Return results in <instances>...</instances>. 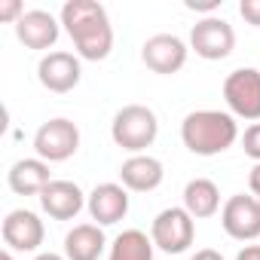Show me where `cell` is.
I'll list each match as a JSON object with an SVG mask.
<instances>
[{
    "instance_id": "6da1fadb",
    "label": "cell",
    "mask_w": 260,
    "mask_h": 260,
    "mask_svg": "<svg viewBox=\"0 0 260 260\" xmlns=\"http://www.w3.org/2000/svg\"><path fill=\"white\" fill-rule=\"evenodd\" d=\"M61 25L74 40V49L86 61H104L113 49V28L107 10L95 0H68L61 7Z\"/></svg>"
},
{
    "instance_id": "7a4b0ae2",
    "label": "cell",
    "mask_w": 260,
    "mask_h": 260,
    "mask_svg": "<svg viewBox=\"0 0 260 260\" xmlns=\"http://www.w3.org/2000/svg\"><path fill=\"white\" fill-rule=\"evenodd\" d=\"M181 141L196 156H217L239 141V122L223 110H193L181 122Z\"/></svg>"
},
{
    "instance_id": "3957f363",
    "label": "cell",
    "mask_w": 260,
    "mask_h": 260,
    "mask_svg": "<svg viewBox=\"0 0 260 260\" xmlns=\"http://www.w3.org/2000/svg\"><path fill=\"white\" fill-rule=\"evenodd\" d=\"M159 135V119L150 107L144 104H125L113 113L110 122V138L116 147L128 150V153H144Z\"/></svg>"
},
{
    "instance_id": "277c9868",
    "label": "cell",
    "mask_w": 260,
    "mask_h": 260,
    "mask_svg": "<svg viewBox=\"0 0 260 260\" xmlns=\"http://www.w3.org/2000/svg\"><path fill=\"white\" fill-rule=\"evenodd\" d=\"M150 239L159 251L166 254H184L193 239H196V220L187 214V208L181 205H172V208H162L153 223H150Z\"/></svg>"
},
{
    "instance_id": "5b68a950",
    "label": "cell",
    "mask_w": 260,
    "mask_h": 260,
    "mask_svg": "<svg viewBox=\"0 0 260 260\" xmlns=\"http://www.w3.org/2000/svg\"><path fill=\"white\" fill-rule=\"evenodd\" d=\"M223 101L236 119L260 122V71L236 68L223 80Z\"/></svg>"
},
{
    "instance_id": "8992f818",
    "label": "cell",
    "mask_w": 260,
    "mask_h": 260,
    "mask_svg": "<svg viewBox=\"0 0 260 260\" xmlns=\"http://www.w3.org/2000/svg\"><path fill=\"white\" fill-rule=\"evenodd\" d=\"M34 150L43 162H64L80 150V128L64 116L46 119L34 135Z\"/></svg>"
},
{
    "instance_id": "52a82bcc",
    "label": "cell",
    "mask_w": 260,
    "mask_h": 260,
    "mask_svg": "<svg viewBox=\"0 0 260 260\" xmlns=\"http://www.w3.org/2000/svg\"><path fill=\"white\" fill-rule=\"evenodd\" d=\"M190 49L205 61H223L236 49V31L220 16L199 19L190 31Z\"/></svg>"
},
{
    "instance_id": "ba28073f",
    "label": "cell",
    "mask_w": 260,
    "mask_h": 260,
    "mask_svg": "<svg viewBox=\"0 0 260 260\" xmlns=\"http://www.w3.org/2000/svg\"><path fill=\"white\" fill-rule=\"evenodd\" d=\"M220 226L236 242H254L260 236V199L251 193L230 196L220 208Z\"/></svg>"
},
{
    "instance_id": "9c48e42d",
    "label": "cell",
    "mask_w": 260,
    "mask_h": 260,
    "mask_svg": "<svg viewBox=\"0 0 260 260\" xmlns=\"http://www.w3.org/2000/svg\"><path fill=\"white\" fill-rule=\"evenodd\" d=\"M80 77H83V68H80V55L74 52H46L37 64V80L43 89L55 92V95H64L71 89L80 86Z\"/></svg>"
},
{
    "instance_id": "30bf717a",
    "label": "cell",
    "mask_w": 260,
    "mask_h": 260,
    "mask_svg": "<svg viewBox=\"0 0 260 260\" xmlns=\"http://www.w3.org/2000/svg\"><path fill=\"white\" fill-rule=\"evenodd\" d=\"M187 52L190 46L175 37V34H153L144 46H141V61L153 71V74H178L184 64H187Z\"/></svg>"
},
{
    "instance_id": "8fae6325",
    "label": "cell",
    "mask_w": 260,
    "mask_h": 260,
    "mask_svg": "<svg viewBox=\"0 0 260 260\" xmlns=\"http://www.w3.org/2000/svg\"><path fill=\"white\" fill-rule=\"evenodd\" d=\"M4 245L10 251H37L46 239V226L43 220L28 211V208H16L4 217Z\"/></svg>"
},
{
    "instance_id": "7c38bea8",
    "label": "cell",
    "mask_w": 260,
    "mask_h": 260,
    "mask_svg": "<svg viewBox=\"0 0 260 260\" xmlns=\"http://www.w3.org/2000/svg\"><path fill=\"white\" fill-rule=\"evenodd\" d=\"M16 37L28 49H52L61 34V19H55L46 10H28L16 25Z\"/></svg>"
},
{
    "instance_id": "4fadbf2b",
    "label": "cell",
    "mask_w": 260,
    "mask_h": 260,
    "mask_svg": "<svg viewBox=\"0 0 260 260\" xmlns=\"http://www.w3.org/2000/svg\"><path fill=\"white\" fill-rule=\"evenodd\" d=\"M86 208L92 214V220L98 226H110V223H119L125 214H128V190L122 184H98L89 199H86Z\"/></svg>"
},
{
    "instance_id": "5bb4252c",
    "label": "cell",
    "mask_w": 260,
    "mask_h": 260,
    "mask_svg": "<svg viewBox=\"0 0 260 260\" xmlns=\"http://www.w3.org/2000/svg\"><path fill=\"white\" fill-rule=\"evenodd\" d=\"M40 208L52 217V220H74L83 208H86V193L74 184V181H52L40 196Z\"/></svg>"
},
{
    "instance_id": "9a60e30c",
    "label": "cell",
    "mask_w": 260,
    "mask_h": 260,
    "mask_svg": "<svg viewBox=\"0 0 260 260\" xmlns=\"http://www.w3.org/2000/svg\"><path fill=\"white\" fill-rule=\"evenodd\" d=\"M166 178V169L150 153H135L119 166V184L132 193H153Z\"/></svg>"
},
{
    "instance_id": "2e32d148",
    "label": "cell",
    "mask_w": 260,
    "mask_h": 260,
    "mask_svg": "<svg viewBox=\"0 0 260 260\" xmlns=\"http://www.w3.org/2000/svg\"><path fill=\"white\" fill-rule=\"evenodd\" d=\"M7 184H10V190L19 193V196H40V193L52 184V178H49V162H43L40 156H34V159H19V162L10 166Z\"/></svg>"
},
{
    "instance_id": "e0dca14e",
    "label": "cell",
    "mask_w": 260,
    "mask_h": 260,
    "mask_svg": "<svg viewBox=\"0 0 260 260\" xmlns=\"http://www.w3.org/2000/svg\"><path fill=\"white\" fill-rule=\"evenodd\" d=\"M107 248V236L98 223H77L64 236V257L68 260H98Z\"/></svg>"
},
{
    "instance_id": "ac0fdd59",
    "label": "cell",
    "mask_w": 260,
    "mask_h": 260,
    "mask_svg": "<svg viewBox=\"0 0 260 260\" xmlns=\"http://www.w3.org/2000/svg\"><path fill=\"white\" fill-rule=\"evenodd\" d=\"M184 208L193 220H205V217H214L220 211V190L214 181L208 178H193L187 181L184 187Z\"/></svg>"
},
{
    "instance_id": "d6986e66",
    "label": "cell",
    "mask_w": 260,
    "mask_h": 260,
    "mask_svg": "<svg viewBox=\"0 0 260 260\" xmlns=\"http://www.w3.org/2000/svg\"><path fill=\"white\" fill-rule=\"evenodd\" d=\"M153 239L144 230H122L113 245L107 260H153Z\"/></svg>"
},
{
    "instance_id": "ffe728a7",
    "label": "cell",
    "mask_w": 260,
    "mask_h": 260,
    "mask_svg": "<svg viewBox=\"0 0 260 260\" xmlns=\"http://www.w3.org/2000/svg\"><path fill=\"white\" fill-rule=\"evenodd\" d=\"M242 150H245L254 162H260V122H251V125L245 128V135H242Z\"/></svg>"
},
{
    "instance_id": "44dd1931",
    "label": "cell",
    "mask_w": 260,
    "mask_h": 260,
    "mask_svg": "<svg viewBox=\"0 0 260 260\" xmlns=\"http://www.w3.org/2000/svg\"><path fill=\"white\" fill-rule=\"evenodd\" d=\"M25 16V7L19 4V0H0V22H19Z\"/></svg>"
},
{
    "instance_id": "7402d4cb",
    "label": "cell",
    "mask_w": 260,
    "mask_h": 260,
    "mask_svg": "<svg viewBox=\"0 0 260 260\" xmlns=\"http://www.w3.org/2000/svg\"><path fill=\"white\" fill-rule=\"evenodd\" d=\"M239 16H242L248 25L260 28V0H242V4H239Z\"/></svg>"
},
{
    "instance_id": "603a6c76",
    "label": "cell",
    "mask_w": 260,
    "mask_h": 260,
    "mask_svg": "<svg viewBox=\"0 0 260 260\" xmlns=\"http://www.w3.org/2000/svg\"><path fill=\"white\" fill-rule=\"evenodd\" d=\"M184 7L190 13H205V19H208L220 10V0H184Z\"/></svg>"
},
{
    "instance_id": "cb8c5ba5",
    "label": "cell",
    "mask_w": 260,
    "mask_h": 260,
    "mask_svg": "<svg viewBox=\"0 0 260 260\" xmlns=\"http://www.w3.org/2000/svg\"><path fill=\"white\" fill-rule=\"evenodd\" d=\"M248 187H251V196L260 199V162H254V169L248 175Z\"/></svg>"
},
{
    "instance_id": "d4e9b609",
    "label": "cell",
    "mask_w": 260,
    "mask_h": 260,
    "mask_svg": "<svg viewBox=\"0 0 260 260\" xmlns=\"http://www.w3.org/2000/svg\"><path fill=\"white\" fill-rule=\"evenodd\" d=\"M236 260H260V245H245L236 254Z\"/></svg>"
},
{
    "instance_id": "484cf974",
    "label": "cell",
    "mask_w": 260,
    "mask_h": 260,
    "mask_svg": "<svg viewBox=\"0 0 260 260\" xmlns=\"http://www.w3.org/2000/svg\"><path fill=\"white\" fill-rule=\"evenodd\" d=\"M190 260H223V254H220V251H214V248H199Z\"/></svg>"
},
{
    "instance_id": "4316f807",
    "label": "cell",
    "mask_w": 260,
    "mask_h": 260,
    "mask_svg": "<svg viewBox=\"0 0 260 260\" xmlns=\"http://www.w3.org/2000/svg\"><path fill=\"white\" fill-rule=\"evenodd\" d=\"M34 260H68V257H61V254H52V251H43V254H37Z\"/></svg>"
},
{
    "instance_id": "83f0119b",
    "label": "cell",
    "mask_w": 260,
    "mask_h": 260,
    "mask_svg": "<svg viewBox=\"0 0 260 260\" xmlns=\"http://www.w3.org/2000/svg\"><path fill=\"white\" fill-rule=\"evenodd\" d=\"M0 260H13V251H10V248H4V254H0Z\"/></svg>"
}]
</instances>
